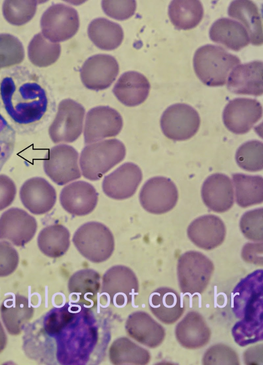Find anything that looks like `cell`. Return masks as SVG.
Returning a JSON list of instances; mask_svg holds the SVG:
<instances>
[{
	"label": "cell",
	"mask_w": 263,
	"mask_h": 365,
	"mask_svg": "<svg viewBox=\"0 0 263 365\" xmlns=\"http://www.w3.org/2000/svg\"><path fill=\"white\" fill-rule=\"evenodd\" d=\"M43 331L55 343V357L61 364H86L97 349L100 324L91 309L79 303H66L49 311Z\"/></svg>",
	"instance_id": "6da1fadb"
},
{
	"label": "cell",
	"mask_w": 263,
	"mask_h": 365,
	"mask_svg": "<svg viewBox=\"0 0 263 365\" xmlns=\"http://www.w3.org/2000/svg\"><path fill=\"white\" fill-rule=\"evenodd\" d=\"M0 94L7 114L20 125L35 124L47 111L46 91L31 77H5L0 84Z\"/></svg>",
	"instance_id": "7a4b0ae2"
},
{
	"label": "cell",
	"mask_w": 263,
	"mask_h": 365,
	"mask_svg": "<svg viewBox=\"0 0 263 365\" xmlns=\"http://www.w3.org/2000/svg\"><path fill=\"white\" fill-rule=\"evenodd\" d=\"M240 63V60L237 56L220 46L211 44L197 49L193 58L197 76L209 86L224 85L230 72Z\"/></svg>",
	"instance_id": "3957f363"
},
{
	"label": "cell",
	"mask_w": 263,
	"mask_h": 365,
	"mask_svg": "<svg viewBox=\"0 0 263 365\" xmlns=\"http://www.w3.org/2000/svg\"><path fill=\"white\" fill-rule=\"evenodd\" d=\"M263 271L256 270L242 279L232 291V310L243 322L262 321Z\"/></svg>",
	"instance_id": "277c9868"
},
{
	"label": "cell",
	"mask_w": 263,
	"mask_h": 365,
	"mask_svg": "<svg viewBox=\"0 0 263 365\" xmlns=\"http://www.w3.org/2000/svg\"><path fill=\"white\" fill-rule=\"evenodd\" d=\"M124 144L117 139L105 140L86 146L82 151L80 165L83 175L97 180L125 156Z\"/></svg>",
	"instance_id": "5b68a950"
},
{
	"label": "cell",
	"mask_w": 263,
	"mask_h": 365,
	"mask_svg": "<svg viewBox=\"0 0 263 365\" xmlns=\"http://www.w3.org/2000/svg\"><path fill=\"white\" fill-rule=\"evenodd\" d=\"M72 241L80 253L93 263L107 260L114 250L111 232L97 222H89L80 226L74 233Z\"/></svg>",
	"instance_id": "8992f818"
},
{
	"label": "cell",
	"mask_w": 263,
	"mask_h": 365,
	"mask_svg": "<svg viewBox=\"0 0 263 365\" xmlns=\"http://www.w3.org/2000/svg\"><path fill=\"white\" fill-rule=\"evenodd\" d=\"M213 262L199 251H189L179 258L177 275L179 287L183 294L202 293L214 271Z\"/></svg>",
	"instance_id": "52a82bcc"
},
{
	"label": "cell",
	"mask_w": 263,
	"mask_h": 365,
	"mask_svg": "<svg viewBox=\"0 0 263 365\" xmlns=\"http://www.w3.org/2000/svg\"><path fill=\"white\" fill-rule=\"evenodd\" d=\"M138 293V279L129 267L115 265L104 274L101 297L106 298L105 303L123 307L132 302Z\"/></svg>",
	"instance_id": "ba28073f"
},
{
	"label": "cell",
	"mask_w": 263,
	"mask_h": 365,
	"mask_svg": "<svg viewBox=\"0 0 263 365\" xmlns=\"http://www.w3.org/2000/svg\"><path fill=\"white\" fill-rule=\"evenodd\" d=\"M200 124L198 112L191 106L182 103L170 106L160 120L164 135L175 141L189 139L197 132Z\"/></svg>",
	"instance_id": "9c48e42d"
},
{
	"label": "cell",
	"mask_w": 263,
	"mask_h": 365,
	"mask_svg": "<svg viewBox=\"0 0 263 365\" xmlns=\"http://www.w3.org/2000/svg\"><path fill=\"white\" fill-rule=\"evenodd\" d=\"M80 25L77 11L63 4L49 7L41 19L42 34L52 42H62L72 37Z\"/></svg>",
	"instance_id": "30bf717a"
},
{
	"label": "cell",
	"mask_w": 263,
	"mask_h": 365,
	"mask_svg": "<svg viewBox=\"0 0 263 365\" xmlns=\"http://www.w3.org/2000/svg\"><path fill=\"white\" fill-rule=\"evenodd\" d=\"M85 109L80 103L70 99L60 102L58 112L49 128V134L55 143L72 142L81 135Z\"/></svg>",
	"instance_id": "8fae6325"
},
{
	"label": "cell",
	"mask_w": 263,
	"mask_h": 365,
	"mask_svg": "<svg viewBox=\"0 0 263 365\" xmlns=\"http://www.w3.org/2000/svg\"><path fill=\"white\" fill-rule=\"evenodd\" d=\"M78 156V152L71 146L67 144L54 146L44 157V171L57 185H64L81 177Z\"/></svg>",
	"instance_id": "7c38bea8"
},
{
	"label": "cell",
	"mask_w": 263,
	"mask_h": 365,
	"mask_svg": "<svg viewBox=\"0 0 263 365\" xmlns=\"http://www.w3.org/2000/svg\"><path fill=\"white\" fill-rule=\"evenodd\" d=\"M178 198V190L175 184L163 176L154 177L147 180L139 195L143 208L157 214L172 210L176 205Z\"/></svg>",
	"instance_id": "4fadbf2b"
},
{
	"label": "cell",
	"mask_w": 263,
	"mask_h": 365,
	"mask_svg": "<svg viewBox=\"0 0 263 365\" xmlns=\"http://www.w3.org/2000/svg\"><path fill=\"white\" fill-rule=\"evenodd\" d=\"M262 107L256 99L237 98L230 101L223 112L226 127L236 134L248 133L261 118Z\"/></svg>",
	"instance_id": "5bb4252c"
},
{
	"label": "cell",
	"mask_w": 263,
	"mask_h": 365,
	"mask_svg": "<svg viewBox=\"0 0 263 365\" xmlns=\"http://www.w3.org/2000/svg\"><path fill=\"white\" fill-rule=\"evenodd\" d=\"M123 126L121 115L108 106L90 110L86 114L84 131L85 143L117 136Z\"/></svg>",
	"instance_id": "9a60e30c"
},
{
	"label": "cell",
	"mask_w": 263,
	"mask_h": 365,
	"mask_svg": "<svg viewBox=\"0 0 263 365\" xmlns=\"http://www.w3.org/2000/svg\"><path fill=\"white\" fill-rule=\"evenodd\" d=\"M119 71V65L114 57L98 54L85 61L81 68L80 75L82 82L86 88L100 90L109 87Z\"/></svg>",
	"instance_id": "2e32d148"
},
{
	"label": "cell",
	"mask_w": 263,
	"mask_h": 365,
	"mask_svg": "<svg viewBox=\"0 0 263 365\" xmlns=\"http://www.w3.org/2000/svg\"><path fill=\"white\" fill-rule=\"evenodd\" d=\"M37 229L35 218L23 209L11 208L0 217V239L23 246L34 236Z\"/></svg>",
	"instance_id": "e0dca14e"
},
{
	"label": "cell",
	"mask_w": 263,
	"mask_h": 365,
	"mask_svg": "<svg viewBox=\"0 0 263 365\" xmlns=\"http://www.w3.org/2000/svg\"><path fill=\"white\" fill-rule=\"evenodd\" d=\"M142 178L140 168L132 162H126L104 177L103 190L113 199L128 198L135 194Z\"/></svg>",
	"instance_id": "ac0fdd59"
},
{
	"label": "cell",
	"mask_w": 263,
	"mask_h": 365,
	"mask_svg": "<svg viewBox=\"0 0 263 365\" xmlns=\"http://www.w3.org/2000/svg\"><path fill=\"white\" fill-rule=\"evenodd\" d=\"M20 196L25 207L37 215L49 211L57 199L53 187L45 179L39 177L27 180L20 189Z\"/></svg>",
	"instance_id": "d6986e66"
},
{
	"label": "cell",
	"mask_w": 263,
	"mask_h": 365,
	"mask_svg": "<svg viewBox=\"0 0 263 365\" xmlns=\"http://www.w3.org/2000/svg\"><path fill=\"white\" fill-rule=\"evenodd\" d=\"M262 67L259 60L237 65L229 75L228 89L238 95H262Z\"/></svg>",
	"instance_id": "ffe728a7"
},
{
	"label": "cell",
	"mask_w": 263,
	"mask_h": 365,
	"mask_svg": "<svg viewBox=\"0 0 263 365\" xmlns=\"http://www.w3.org/2000/svg\"><path fill=\"white\" fill-rule=\"evenodd\" d=\"M98 193L93 186L84 181H77L65 186L60 196L63 208L73 215L83 216L95 208Z\"/></svg>",
	"instance_id": "44dd1931"
},
{
	"label": "cell",
	"mask_w": 263,
	"mask_h": 365,
	"mask_svg": "<svg viewBox=\"0 0 263 365\" xmlns=\"http://www.w3.org/2000/svg\"><path fill=\"white\" fill-rule=\"evenodd\" d=\"M226 233L223 221L212 214L197 218L187 229L190 240L195 245L204 250H211L221 245L224 240Z\"/></svg>",
	"instance_id": "7402d4cb"
},
{
	"label": "cell",
	"mask_w": 263,
	"mask_h": 365,
	"mask_svg": "<svg viewBox=\"0 0 263 365\" xmlns=\"http://www.w3.org/2000/svg\"><path fill=\"white\" fill-rule=\"evenodd\" d=\"M125 328L130 337L149 348L160 345L165 336L163 327L143 311H136L129 315Z\"/></svg>",
	"instance_id": "603a6c76"
},
{
	"label": "cell",
	"mask_w": 263,
	"mask_h": 365,
	"mask_svg": "<svg viewBox=\"0 0 263 365\" xmlns=\"http://www.w3.org/2000/svg\"><path fill=\"white\" fill-rule=\"evenodd\" d=\"M201 196L204 204L211 210L218 213L226 212L234 203L232 182L223 174H213L204 181Z\"/></svg>",
	"instance_id": "cb8c5ba5"
},
{
	"label": "cell",
	"mask_w": 263,
	"mask_h": 365,
	"mask_svg": "<svg viewBox=\"0 0 263 365\" xmlns=\"http://www.w3.org/2000/svg\"><path fill=\"white\" fill-rule=\"evenodd\" d=\"M175 335L184 348L197 349L206 345L211 331L203 317L198 312H190L177 324Z\"/></svg>",
	"instance_id": "d4e9b609"
},
{
	"label": "cell",
	"mask_w": 263,
	"mask_h": 365,
	"mask_svg": "<svg viewBox=\"0 0 263 365\" xmlns=\"http://www.w3.org/2000/svg\"><path fill=\"white\" fill-rule=\"evenodd\" d=\"M150 87L149 81L143 75L129 71L120 76L112 92L122 103L128 106H135L146 99Z\"/></svg>",
	"instance_id": "484cf974"
},
{
	"label": "cell",
	"mask_w": 263,
	"mask_h": 365,
	"mask_svg": "<svg viewBox=\"0 0 263 365\" xmlns=\"http://www.w3.org/2000/svg\"><path fill=\"white\" fill-rule=\"evenodd\" d=\"M148 304L153 315L166 324L177 321L184 311L179 295L168 287H160L154 290L149 297Z\"/></svg>",
	"instance_id": "4316f807"
},
{
	"label": "cell",
	"mask_w": 263,
	"mask_h": 365,
	"mask_svg": "<svg viewBox=\"0 0 263 365\" xmlns=\"http://www.w3.org/2000/svg\"><path fill=\"white\" fill-rule=\"evenodd\" d=\"M0 312L7 331L11 335H17L32 317L34 308L27 297L14 294L9 295L3 301Z\"/></svg>",
	"instance_id": "83f0119b"
},
{
	"label": "cell",
	"mask_w": 263,
	"mask_h": 365,
	"mask_svg": "<svg viewBox=\"0 0 263 365\" xmlns=\"http://www.w3.org/2000/svg\"><path fill=\"white\" fill-rule=\"evenodd\" d=\"M100 285V276L95 270L83 269L77 271L68 282V290L72 302L92 307Z\"/></svg>",
	"instance_id": "f1b7e54d"
},
{
	"label": "cell",
	"mask_w": 263,
	"mask_h": 365,
	"mask_svg": "<svg viewBox=\"0 0 263 365\" xmlns=\"http://www.w3.org/2000/svg\"><path fill=\"white\" fill-rule=\"evenodd\" d=\"M209 35L212 41L236 51L248 46L250 42L249 34L241 24L225 17L213 23Z\"/></svg>",
	"instance_id": "f546056e"
},
{
	"label": "cell",
	"mask_w": 263,
	"mask_h": 365,
	"mask_svg": "<svg viewBox=\"0 0 263 365\" xmlns=\"http://www.w3.org/2000/svg\"><path fill=\"white\" fill-rule=\"evenodd\" d=\"M229 16L240 21L250 35L251 43L260 46L263 42L261 17L257 6L248 0L232 1L228 9Z\"/></svg>",
	"instance_id": "4dcf8cb0"
},
{
	"label": "cell",
	"mask_w": 263,
	"mask_h": 365,
	"mask_svg": "<svg viewBox=\"0 0 263 365\" xmlns=\"http://www.w3.org/2000/svg\"><path fill=\"white\" fill-rule=\"evenodd\" d=\"M87 31L90 40L103 50L117 48L124 37L123 29L119 24L103 17L92 20L88 25Z\"/></svg>",
	"instance_id": "1f68e13d"
},
{
	"label": "cell",
	"mask_w": 263,
	"mask_h": 365,
	"mask_svg": "<svg viewBox=\"0 0 263 365\" xmlns=\"http://www.w3.org/2000/svg\"><path fill=\"white\" fill-rule=\"evenodd\" d=\"M168 13L171 22L177 29L188 30L199 24L204 10L199 1L174 0L168 6Z\"/></svg>",
	"instance_id": "d6a6232c"
},
{
	"label": "cell",
	"mask_w": 263,
	"mask_h": 365,
	"mask_svg": "<svg viewBox=\"0 0 263 365\" xmlns=\"http://www.w3.org/2000/svg\"><path fill=\"white\" fill-rule=\"evenodd\" d=\"M109 359L112 364H147L151 359L149 352L127 337L116 339L109 349Z\"/></svg>",
	"instance_id": "836d02e7"
},
{
	"label": "cell",
	"mask_w": 263,
	"mask_h": 365,
	"mask_svg": "<svg viewBox=\"0 0 263 365\" xmlns=\"http://www.w3.org/2000/svg\"><path fill=\"white\" fill-rule=\"evenodd\" d=\"M37 244L40 250L50 258L63 256L70 245L68 230L61 224H53L44 228L40 232Z\"/></svg>",
	"instance_id": "e575fe53"
},
{
	"label": "cell",
	"mask_w": 263,
	"mask_h": 365,
	"mask_svg": "<svg viewBox=\"0 0 263 365\" xmlns=\"http://www.w3.org/2000/svg\"><path fill=\"white\" fill-rule=\"evenodd\" d=\"M236 201L242 208L260 204L263 200V179L259 175L232 174Z\"/></svg>",
	"instance_id": "d590c367"
},
{
	"label": "cell",
	"mask_w": 263,
	"mask_h": 365,
	"mask_svg": "<svg viewBox=\"0 0 263 365\" xmlns=\"http://www.w3.org/2000/svg\"><path fill=\"white\" fill-rule=\"evenodd\" d=\"M60 53V44L51 42L41 32L33 36L28 48L30 61L34 65L41 67L54 63L58 59Z\"/></svg>",
	"instance_id": "8d00e7d4"
},
{
	"label": "cell",
	"mask_w": 263,
	"mask_h": 365,
	"mask_svg": "<svg viewBox=\"0 0 263 365\" xmlns=\"http://www.w3.org/2000/svg\"><path fill=\"white\" fill-rule=\"evenodd\" d=\"M235 159L238 166L249 172L263 168V144L257 140L245 142L237 149Z\"/></svg>",
	"instance_id": "74e56055"
},
{
	"label": "cell",
	"mask_w": 263,
	"mask_h": 365,
	"mask_svg": "<svg viewBox=\"0 0 263 365\" xmlns=\"http://www.w3.org/2000/svg\"><path fill=\"white\" fill-rule=\"evenodd\" d=\"M37 7L36 1H5L3 5V13L5 19L10 24L21 26L28 22L34 15Z\"/></svg>",
	"instance_id": "f35d334b"
},
{
	"label": "cell",
	"mask_w": 263,
	"mask_h": 365,
	"mask_svg": "<svg viewBox=\"0 0 263 365\" xmlns=\"http://www.w3.org/2000/svg\"><path fill=\"white\" fill-rule=\"evenodd\" d=\"M22 43L10 34H0V69L21 63L24 58Z\"/></svg>",
	"instance_id": "ab89813d"
},
{
	"label": "cell",
	"mask_w": 263,
	"mask_h": 365,
	"mask_svg": "<svg viewBox=\"0 0 263 365\" xmlns=\"http://www.w3.org/2000/svg\"><path fill=\"white\" fill-rule=\"evenodd\" d=\"M262 208L245 212L240 220V228L244 236L253 241H262Z\"/></svg>",
	"instance_id": "60d3db41"
},
{
	"label": "cell",
	"mask_w": 263,
	"mask_h": 365,
	"mask_svg": "<svg viewBox=\"0 0 263 365\" xmlns=\"http://www.w3.org/2000/svg\"><path fill=\"white\" fill-rule=\"evenodd\" d=\"M202 363L205 365L239 364L235 351L223 344H215L209 348L204 354Z\"/></svg>",
	"instance_id": "b9f144b4"
},
{
	"label": "cell",
	"mask_w": 263,
	"mask_h": 365,
	"mask_svg": "<svg viewBox=\"0 0 263 365\" xmlns=\"http://www.w3.org/2000/svg\"><path fill=\"white\" fill-rule=\"evenodd\" d=\"M15 143V132L0 114V170L11 156Z\"/></svg>",
	"instance_id": "7bdbcfd3"
},
{
	"label": "cell",
	"mask_w": 263,
	"mask_h": 365,
	"mask_svg": "<svg viewBox=\"0 0 263 365\" xmlns=\"http://www.w3.org/2000/svg\"><path fill=\"white\" fill-rule=\"evenodd\" d=\"M102 8L108 16L118 20L131 17L136 9L135 1H103Z\"/></svg>",
	"instance_id": "ee69618b"
},
{
	"label": "cell",
	"mask_w": 263,
	"mask_h": 365,
	"mask_svg": "<svg viewBox=\"0 0 263 365\" xmlns=\"http://www.w3.org/2000/svg\"><path fill=\"white\" fill-rule=\"evenodd\" d=\"M18 261L16 249L9 242L0 241V277L11 274L16 269Z\"/></svg>",
	"instance_id": "f6af8a7d"
},
{
	"label": "cell",
	"mask_w": 263,
	"mask_h": 365,
	"mask_svg": "<svg viewBox=\"0 0 263 365\" xmlns=\"http://www.w3.org/2000/svg\"><path fill=\"white\" fill-rule=\"evenodd\" d=\"M16 193V188L14 181L8 176L0 174V210L11 204Z\"/></svg>",
	"instance_id": "bcb514c9"
},
{
	"label": "cell",
	"mask_w": 263,
	"mask_h": 365,
	"mask_svg": "<svg viewBox=\"0 0 263 365\" xmlns=\"http://www.w3.org/2000/svg\"><path fill=\"white\" fill-rule=\"evenodd\" d=\"M243 259L249 263L262 264V243H247L241 253Z\"/></svg>",
	"instance_id": "7dc6e473"
},
{
	"label": "cell",
	"mask_w": 263,
	"mask_h": 365,
	"mask_svg": "<svg viewBox=\"0 0 263 365\" xmlns=\"http://www.w3.org/2000/svg\"><path fill=\"white\" fill-rule=\"evenodd\" d=\"M7 342V336L0 322V353L5 349Z\"/></svg>",
	"instance_id": "c3c4849f"
}]
</instances>
